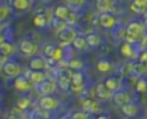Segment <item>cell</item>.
<instances>
[{"label": "cell", "mask_w": 147, "mask_h": 119, "mask_svg": "<svg viewBox=\"0 0 147 119\" xmlns=\"http://www.w3.org/2000/svg\"><path fill=\"white\" fill-rule=\"evenodd\" d=\"M105 86L108 88L109 91L111 92H118L121 88V83L118 80L117 78H114V77H110V78H107L105 80Z\"/></svg>", "instance_id": "15"}, {"label": "cell", "mask_w": 147, "mask_h": 119, "mask_svg": "<svg viewBox=\"0 0 147 119\" xmlns=\"http://www.w3.org/2000/svg\"><path fill=\"white\" fill-rule=\"evenodd\" d=\"M65 1L69 5L74 7H79L81 5H83V3H84V0H65Z\"/></svg>", "instance_id": "34"}, {"label": "cell", "mask_w": 147, "mask_h": 119, "mask_svg": "<svg viewBox=\"0 0 147 119\" xmlns=\"http://www.w3.org/2000/svg\"><path fill=\"white\" fill-rule=\"evenodd\" d=\"M82 108L83 111L87 113H95L100 110V106L96 101L91 99H85L82 102Z\"/></svg>", "instance_id": "13"}, {"label": "cell", "mask_w": 147, "mask_h": 119, "mask_svg": "<svg viewBox=\"0 0 147 119\" xmlns=\"http://www.w3.org/2000/svg\"><path fill=\"white\" fill-rule=\"evenodd\" d=\"M30 101L28 98H20L18 101V107L20 110H26L30 107Z\"/></svg>", "instance_id": "30"}, {"label": "cell", "mask_w": 147, "mask_h": 119, "mask_svg": "<svg viewBox=\"0 0 147 119\" xmlns=\"http://www.w3.org/2000/svg\"><path fill=\"white\" fill-rule=\"evenodd\" d=\"M75 21H76V15H75V13L73 12V11H71L70 12V14H69V16H68V18L66 19V23H68V24H73V23H75Z\"/></svg>", "instance_id": "35"}, {"label": "cell", "mask_w": 147, "mask_h": 119, "mask_svg": "<svg viewBox=\"0 0 147 119\" xmlns=\"http://www.w3.org/2000/svg\"><path fill=\"white\" fill-rule=\"evenodd\" d=\"M136 90L138 92H140V93H144V92H146V90H147L146 81L143 80V79H140L136 84Z\"/></svg>", "instance_id": "31"}, {"label": "cell", "mask_w": 147, "mask_h": 119, "mask_svg": "<svg viewBox=\"0 0 147 119\" xmlns=\"http://www.w3.org/2000/svg\"><path fill=\"white\" fill-rule=\"evenodd\" d=\"M62 119H72V116H64Z\"/></svg>", "instance_id": "40"}, {"label": "cell", "mask_w": 147, "mask_h": 119, "mask_svg": "<svg viewBox=\"0 0 147 119\" xmlns=\"http://www.w3.org/2000/svg\"><path fill=\"white\" fill-rule=\"evenodd\" d=\"M113 0H96L95 1V8L97 11L102 13L110 12L113 8Z\"/></svg>", "instance_id": "11"}, {"label": "cell", "mask_w": 147, "mask_h": 119, "mask_svg": "<svg viewBox=\"0 0 147 119\" xmlns=\"http://www.w3.org/2000/svg\"><path fill=\"white\" fill-rule=\"evenodd\" d=\"M28 66L32 71H42L46 68V62L43 58L38 57V58H34L32 60H30Z\"/></svg>", "instance_id": "17"}, {"label": "cell", "mask_w": 147, "mask_h": 119, "mask_svg": "<svg viewBox=\"0 0 147 119\" xmlns=\"http://www.w3.org/2000/svg\"><path fill=\"white\" fill-rule=\"evenodd\" d=\"M2 72L6 77L9 78H14V77L20 76V68L16 63L12 61H7L6 63L3 64L2 66Z\"/></svg>", "instance_id": "3"}, {"label": "cell", "mask_w": 147, "mask_h": 119, "mask_svg": "<svg viewBox=\"0 0 147 119\" xmlns=\"http://www.w3.org/2000/svg\"><path fill=\"white\" fill-rule=\"evenodd\" d=\"M55 89H56V85L51 80H44L40 84V90L44 95H51L55 91Z\"/></svg>", "instance_id": "12"}, {"label": "cell", "mask_w": 147, "mask_h": 119, "mask_svg": "<svg viewBox=\"0 0 147 119\" xmlns=\"http://www.w3.org/2000/svg\"><path fill=\"white\" fill-rule=\"evenodd\" d=\"M59 86L63 90H68L71 87V77H67V75H60L58 78Z\"/></svg>", "instance_id": "20"}, {"label": "cell", "mask_w": 147, "mask_h": 119, "mask_svg": "<svg viewBox=\"0 0 147 119\" xmlns=\"http://www.w3.org/2000/svg\"><path fill=\"white\" fill-rule=\"evenodd\" d=\"M121 109H122V112L128 117H134L138 113V107H137V105L134 103H131V102H128L127 104L123 105L121 107Z\"/></svg>", "instance_id": "16"}, {"label": "cell", "mask_w": 147, "mask_h": 119, "mask_svg": "<svg viewBox=\"0 0 147 119\" xmlns=\"http://www.w3.org/2000/svg\"><path fill=\"white\" fill-rule=\"evenodd\" d=\"M13 50H14V48H13L12 43H2L1 45H0V51H1V54H2L4 57H7L10 54H12Z\"/></svg>", "instance_id": "26"}, {"label": "cell", "mask_w": 147, "mask_h": 119, "mask_svg": "<svg viewBox=\"0 0 147 119\" xmlns=\"http://www.w3.org/2000/svg\"><path fill=\"white\" fill-rule=\"evenodd\" d=\"M62 55H63L62 50H61L60 48H57L56 53H55L54 57H53L52 59H53V60H54V61H60L61 58H62Z\"/></svg>", "instance_id": "36"}, {"label": "cell", "mask_w": 147, "mask_h": 119, "mask_svg": "<svg viewBox=\"0 0 147 119\" xmlns=\"http://www.w3.org/2000/svg\"><path fill=\"white\" fill-rule=\"evenodd\" d=\"M34 24H35L37 27L43 28L47 24V17L44 13H38L36 14L35 17H34Z\"/></svg>", "instance_id": "21"}, {"label": "cell", "mask_w": 147, "mask_h": 119, "mask_svg": "<svg viewBox=\"0 0 147 119\" xmlns=\"http://www.w3.org/2000/svg\"><path fill=\"white\" fill-rule=\"evenodd\" d=\"M96 68H97V71L102 72V73H106V72L110 71L111 68H112V66H111V64L109 63L108 61H106V60H102V61H100L98 63H97Z\"/></svg>", "instance_id": "28"}, {"label": "cell", "mask_w": 147, "mask_h": 119, "mask_svg": "<svg viewBox=\"0 0 147 119\" xmlns=\"http://www.w3.org/2000/svg\"><path fill=\"white\" fill-rule=\"evenodd\" d=\"M30 82L26 80V77L24 76H18L15 77V80H14V87L15 89L20 92H24L26 90L30 89Z\"/></svg>", "instance_id": "10"}, {"label": "cell", "mask_w": 147, "mask_h": 119, "mask_svg": "<svg viewBox=\"0 0 147 119\" xmlns=\"http://www.w3.org/2000/svg\"><path fill=\"white\" fill-rule=\"evenodd\" d=\"M140 61L141 62H146L147 61V52L142 53V55L140 56Z\"/></svg>", "instance_id": "37"}, {"label": "cell", "mask_w": 147, "mask_h": 119, "mask_svg": "<svg viewBox=\"0 0 147 119\" xmlns=\"http://www.w3.org/2000/svg\"><path fill=\"white\" fill-rule=\"evenodd\" d=\"M40 108L44 111H51L54 110L58 106V101L52 97L51 95H45L40 99L39 102Z\"/></svg>", "instance_id": "4"}, {"label": "cell", "mask_w": 147, "mask_h": 119, "mask_svg": "<svg viewBox=\"0 0 147 119\" xmlns=\"http://www.w3.org/2000/svg\"><path fill=\"white\" fill-rule=\"evenodd\" d=\"M10 7L6 4H2L0 6V18L1 20H4L7 18V16L9 15V13H10Z\"/></svg>", "instance_id": "29"}, {"label": "cell", "mask_w": 147, "mask_h": 119, "mask_svg": "<svg viewBox=\"0 0 147 119\" xmlns=\"http://www.w3.org/2000/svg\"><path fill=\"white\" fill-rule=\"evenodd\" d=\"M76 31L71 27H63L58 33V39L64 45H69L70 43H73L76 39Z\"/></svg>", "instance_id": "2"}, {"label": "cell", "mask_w": 147, "mask_h": 119, "mask_svg": "<svg viewBox=\"0 0 147 119\" xmlns=\"http://www.w3.org/2000/svg\"><path fill=\"white\" fill-rule=\"evenodd\" d=\"M85 39H86L87 45H88L89 47H92V48L100 46V39L98 37V35H94V33L88 35L86 37H85Z\"/></svg>", "instance_id": "24"}, {"label": "cell", "mask_w": 147, "mask_h": 119, "mask_svg": "<svg viewBox=\"0 0 147 119\" xmlns=\"http://www.w3.org/2000/svg\"><path fill=\"white\" fill-rule=\"evenodd\" d=\"M20 51L22 52V54L26 55V56H32L35 54L36 52V46L34 45V43L30 41H22L20 45Z\"/></svg>", "instance_id": "8"}, {"label": "cell", "mask_w": 147, "mask_h": 119, "mask_svg": "<svg viewBox=\"0 0 147 119\" xmlns=\"http://www.w3.org/2000/svg\"><path fill=\"white\" fill-rule=\"evenodd\" d=\"M110 93L111 91H109L108 88L105 86V84H98L95 87V95L98 99H108L110 97Z\"/></svg>", "instance_id": "19"}, {"label": "cell", "mask_w": 147, "mask_h": 119, "mask_svg": "<svg viewBox=\"0 0 147 119\" xmlns=\"http://www.w3.org/2000/svg\"><path fill=\"white\" fill-rule=\"evenodd\" d=\"M72 45H73L74 49H76V50H78V51L83 50V49H85V47L88 46L86 43V39L83 37H76V39L73 41Z\"/></svg>", "instance_id": "23"}, {"label": "cell", "mask_w": 147, "mask_h": 119, "mask_svg": "<svg viewBox=\"0 0 147 119\" xmlns=\"http://www.w3.org/2000/svg\"><path fill=\"white\" fill-rule=\"evenodd\" d=\"M69 67L71 68V69H74V70H79L82 68V62L79 61V60H77V59H74V60H71V61L69 62Z\"/></svg>", "instance_id": "32"}, {"label": "cell", "mask_w": 147, "mask_h": 119, "mask_svg": "<svg viewBox=\"0 0 147 119\" xmlns=\"http://www.w3.org/2000/svg\"><path fill=\"white\" fill-rule=\"evenodd\" d=\"M30 81L34 84H41L44 81V74L41 71H32L30 74Z\"/></svg>", "instance_id": "22"}, {"label": "cell", "mask_w": 147, "mask_h": 119, "mask_svg": "<svg viewBox=\"0 0 147 119\" xmlns=\"http://www.w3.org/2000/svg\"><path fill=\"white\" fill-rule=\"evenodd\" d=\"M130 10L134 13H141L147 10V0H134L130 5Z\"/></svg>", "instance_id": "14"}, {"label": "cell", "mask_w": 147, "mask_h": 119, "mask_svg": "<svg viewBox=\"0 0 147 119\" xmlns=\"http://www.w3.org/2000/svg\"><path fill=\"white\" fill-rule=\"evenodd\" d=\"M128 119H137V118H135V117H129Z\"/></svg>", "instance_id": "41"}, {"label": "cell", "mask_w": 147, "mask_h": 119, "mask_svg": "<svg viewBox=\"0 0 147 119\" xmlns=\"http://www.w3.org/2000/svg\"><path fill=\"white\" fill-rule=\"evenodd\" d=\"M70 12H71V10H70L67 6H65V5H59V6H57L56 8H55L54 15L58 20L66 21V19H67L68 16H69Z\"/></svg>", "instance_id": "7"}, {"label": "cell", "mask_w": 147, "mask_h": 119, "mask_svg": "<svg viewBox=\"0 0 147 119\" xmlns=\"http://www.w3.org/2000/svg\"><path fill=\"white\" fill-rule=\"evenodd\" d=\"M97 119H108L106 116H104V115H100V116L97 117Z\"/></svg>", "instance_id": "39"}, {"label": "cell", "mask_w": 147, "mask_h": 119, "mask_svg": "<svg viewBox=\"0 0 147 119\" xmlns=\"http://www.w3.org/2000/svg\"><path fill=\"white\" fill-rule=\"evenodd\" d=\"M113 102L117 105V106L122 107L123 105L127 104L130 102V98L126 92H115V94L113 95Z\"/></svg>", "instance_id": "9"}, {"label": "cell", "mask_w": 147, "mask_h": 119, "mask_svg": "<svg viewBox=\"0 0 147 119\" xmlns=\"http://www.w3.org/2000/svg\"><path fill=\"white\" fill-rule=\"evenodd\" d=\"M10 5L15 10L24 11L30 8V0H10Z\"/></svg>", "instance_id": "18"}, {"label": "cell", "mask_w": 147, "mask_h": 119, "mask_svg": "<svg viewBox=\"0 0 147 119\" xmlns=\"http://www.w3.org/2000/svg\"><path fill=\"white\" fill-rule=\"evenodd\" d=\"M83 83H84V78L83 74L80 72H75L72 74L71 76V89L73 91H79L83 88Z\"/></svg>", "instance_id": "6"}, {"label": "cell", "mask_w": 147, "mask_h": 119, "mask_svg": "<svg viewBox=\"0 0 147 119\" xmlns=\"http://www.w3.org/2000/svg\"><path fill=\"white\" fill-rule=\"evenodd\" d=\"M116 20L115 16L111 14L110 12H105V13H100V17H98V23L102 26V28H107V29H110L115 26Z\"/></svg>", "instance_id": "5"}, {"label": "cell", "mask_w": 147, "mask_h": 119, "mask_svg": "<svg viewBox=\"0 0 147 119\" xmlns=\"http://www.w3.org/2000/svg\"><path fill=\"white\" fill-rule=\"evenodd\" d=\"M72 119H88V115L85 111H78L71 115Z\"/></svg>", "instance_id": "33"}, {"label": "cell", "mask_w": 147, "mask_h": 119, "mask_svg": "<svg viewBox=\"0 0 147 119\" xmlns=\"http://www.w3.org/2000/svg\"><path fill=\"white\" fill-rule=\"evenodd\" d=\"M120 51H121V54L124 57H126V58H131L133 56V54H134V51H133L132 47L128 43H123L121 46V50Z\"/></svg>", "instance_id": "25"}, {"label": "cell", "mask_w": 147, "mask_h": 119, "mask_svg": "<svg viewBox=\"0 0 147 119\" xmlns=\"http://www.w3.org/2000/svg\"><path fill=\"white\" fill-rule=\"evenodd\" d=\"M56 50H57V48L54 45L48 43V45L45 46V48H44V55H45V57H47V58L52 59L53 57H54L55 53H56Z\"/></svg>", "instance_id": "27"}, {"label": "cell", "mask_w": 147, "mask_h": 119, "mask_svg": "<svg viewBox=\"0 0 147 119\" xmlns=\"http://www.w3.org/2000/svg\"><path fill=\"white\" fill-rule=\"evenodd\" d=\"M6 119H20V117H18V115L15 114H10L9 116L6 117Z\"/></svg>", "instance_id": "38"}, {"label": "cell", "mask_w": 147, "mask_h": 119, "mask_svg": "<svg viewBox=\"0 0 147 119\" xmlns=\"http://www.w3.org/2000/svg\"><path fill=\"white\" fill-rule=\"evenodd\" d=\"M143 33V26L140 22L132 21L126 28V41L128 43H134L140 39Z\"/></svg>", "instance_id": "1"}]
</instances>
